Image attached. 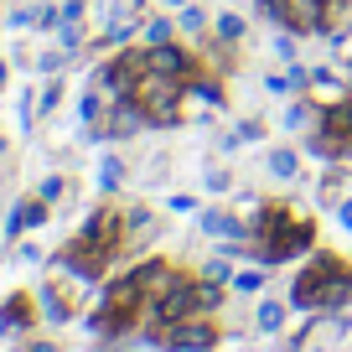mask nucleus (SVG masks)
<instances>
[{"label":"nucleus","mask_w":352,"mask_h":352,"mask_svg":"<svg viewBox=\"0 0 352 352\" xmlns=\"http://www.w3.org/2000/svg\"><path fill=\"white\" fill-rule=\"evenodd\" d=\"M233 187V176L223 171V166H208V171H202V192H212V197H223V192Z\"/></svg>","instance_id":"obj_27"},{"label":"nucleus","mask_w":352,"mask_h":352,"mask_svg":"<svg viewBox=\"0 0 352 352\" xmlns=\"http://www.w3.org/2000/svg\"><path fill=\"white\" fill-rule=\"evenodd\" d=\"M290 316H296V311H290V300H280V296H264L259 306H254V327H259L264 337H280Z\"/></svg>","instance_id":"obj_10"},{"label":"nucleus","mask_w":352,"mask_h":352,"mask_svg":"<svg viewBox=\"0 0 352 352\" xmlns=\"http://www.w3.org/2000/svg\"><path fill=\"white\" fill-rule=\"evenodd\" d=\"M187 99H197L202 109H223V104H228V94H223V83L218 78H187Z\"/></svg>","instance_id":"obj_13"},{"label":"nucleus","mask_w":352,"mask_h":352,"mask_svg":"<svg viewBox=\"0 0 352 352\" xmlns=\"http://www.w3.org/2000/svg\"><path fill=\"white\" fill-rule=\"evenodd\" d=\"M140 130H151V120H145V109L135 99H109V109H104L99 124H88V140H135Z\"/></svg>","instance_id":"obj_4"},{"label":"nucleus","mask_w":352,"mask_h":352,"mask_svg":"<svg viewBox=\"0 0 352 352\" xmlns=\"http://www.w3.org/2000/svg\"><path fill=\"white\" fill-rule=\"evenodd\" d=\"M264 88H270L275 99H300V94H311V67L306 63H285L280 73L264 78Z\"/></svg>","instance_id":"obj_8"},{"label":"nucleus","mask_w":352,"mask_h":352,"mask_svg":"<svg viewBox=\"0 0 352 352\" xmlns=\"http://www.w3.org/2000/svg\"><path fill=\"white\" fill-rule=\"evenodd\" d=\"M0 187H6V171H0Z\"/></svg>","instance_id":"obj_41"},{"label":"nucleus","mask_w":352,"mask_h":352,"mask_svg":"<svg viewBox=\"0 0 352 352\" xmlns=\"http://www.w3.org/2000/svg\"><path fill=\"white\" fill-rule=\"evenodd\" d=\"M57 104H63V83H57V78H52V83H47L42 94H36V114H52Z\"/></svg>","instance_id":"obj_28"},{"label":"nucleus","mask_w":352,"mask_h":352,"mask_svg":"<svg viewBox=\"0 0 352 352\" xmlns=\"http://www.w3.org/2000/svg\"><path fill=\"white\" fill-rule=\"evenodd\" d=\"M124 233H135V239H145V233H155V212L145 208V202H135V208H124Z\"/></svg>","instance_id":"obj_22"},{"label":"nucleus","mask_w":352,"mask_h":352,"mask_svg":"<svg viewBox=\"0 0 352 352\" xmlns=\"http://www.w3.org/2000/svg\"><path fill=\"white\" fill-rule=\"evenodd\" d=\"M212 36L228 42V47H239L243 36H249V16H243V11H218V16H212Z\"/></svg>","instance_id":"obj_12"},{"label":"nucleus","mask_w":352,"mask_h":352,"mask_svg":"<svg viewBox=\"0 0 352 352\" xmlns=\"http://www.w3.org/2000/svg\"><path fill=\"white\" fill-rule=\"evenodd\" d=\"M94 352H124V347H120V342H114V337H104V342H99V347H94Z\"/></svg>","instance_id":"obj_37"},{"label":"nucleus","mask_w":352,"mask_h":352,"mask_svg":"<svg viewBox=\"0 0 352 352\" xmlns=\"http://www.w3.org/2000/svg\"><path fill=\"white\" fill-rule=\"evenodd\" d=\"M57 47H67V52H78V47H83V21H73V16H63V21H57Z\"/></svg>","instance_id":"obj_25"},{"label":"nucleus","mask_w":352,"mask_h":352,"mask_svg":"<svg viewBox=\"0 0 352 352\" xmlns=\"http://www.w3.org/2000/svg\"><path fill=\"white\" fill-rule=\"evenodd\" d=\"M145 67L171 73V78H197V73H202V57L187 52L182 42H161V47H145Z\"/></svg>","instance_id":"obj_6"},{"label":"nucleus","mask_w":352,"mask_h":352,"mask_svg":"<svg viewBox=\"0 0 352 352\" xmlns=\"http://www.w3.org/2000/svg\"><path fill=\"white\" fill-rule=\"evenodd\" d=\"M0 155H6V135H0Z\"/></svg>","instance_id":"obj_40"},{"label":"nucleus","mask_w":352,"mask_h":352,"mask_svg":"<svg viewBox=\"0 0 352 352\" xmlns=\"http://www.w3.org/2000/svg\"><path fill=\"white\" fill-rule=\"evenodd\" d=\"M104 109H109V94H104L99 83H88V94L78 99V120H83V124H99Z\"/></svg>","instance_id":"obj_16"},{"label":"nucleus","mask_w":352,"mask_h":352,"mask_svg":"<svg viewBox=\"0 0 352 352\" xmlns=\"http://www.w3.org/2000/svg\"><path fill=\"white\" fill-rule=\"evenodd\" d=\"M218 342H223V331L208 316H187L176 327H166V352H212Z\"/></svg>","instance_id":"obj_5"},{"label":"nucleus","mask_w":352,"mask_h":352,"mask_svg":"<svg viewBox=\"0 0 352 352\" xmlns=\"http://www.w3.org/2000/svg\"><path fill=\"white\" fill-rule=\"evenodd\" d=\"M67 63H73V52H67V47H52V52H42V57H36V73L57 78V73H63Z\"/></svg>","instance_id":"obj_26"},{"label":"nucleus","mask_w":352,"mask_h":352,"mask_svg":"<svg viewBox=\"0 0 352 352\" xmlns=\"http://www.w3.org/2000/svg\"><path fill=\"white\" fill-rule=\"evenodd\" d=\"M233 135H239V145L264 140V120H239V124H233Z\"/></svg>","instance_id":"obj_29"},{"label":"nucleus","mask_w":352,"mask_h":352,"mask_svg":"<svg viewBox=\"0 0 352 352\" xmlns=\"http://www.w3.org/2000/svg\"><path fill=\"white\" fill-rule=\"evenodd\" d=\"M26 352H63V347H57V342H32Z\"/></svg>","instance_id":"obj_36"},{"label":"nucleus","mask_w":352,"mask_h":352,"mask_svg":"<svg viewBox=\"0 0 352 352\" xmlns=\"http://www.w3.org/2000/svg\"><path fill=\"white\" fill-rule=\"evenodd\" d=\"M182 99H187V78H171V73L145 67L140 88H135V104L145 109L151 130H176V124H182Z\"/></svg>","instance_id":"obj_1"},{"label":"nucleus","mask_w":352,"mask_h":352,"mask_svg":"<svg viewBox=\"0 0 352 352\" xmlns=\"http://www.w3.org/2000/svg\"><path fill=\"white\" fill-rule=\"evenodd\" d=\"M26 306H32L26 296H11V300H6V306H0V331H21L26 321H32V311H26Z\"/></svg>","instance_id":"obj_19"},{"label":"nucleus","mask_w":352,"mask_h":352,"mask_svg":"<svg viewBox=\"0 0 352 352\" xmlns=\"http://www.w3.org/2000/svg\"><path fill=\"white\" fill-rule=\"evenodd\" d=\"M6 26H11V32H26V26H36V6H21V11H11V16H6Z\"/></svg>","instance_id":"obj_31"},{"label":"nucleus","mask_w":352,"mask_h":352,"mask_svg":"<svg viewBox=\"0 0 352 352\" xmlns=\"http://www.w3.org/2000/svg\"><path fill=\"white\" fill-rule=\"evenodd\" d=\"M270 47H275V57H280V63H300V32H290V26H275Z\"/></svg>","instance_id":"obj_21"},{"label":"nucleus","mask_w":352,"mask_h":352,"mask_svg":"<svg viewBox=\"0 0 352 352\" xmlns=\"http://www.w3.org/2000/svg\"><path fill=\"white\" fill-rule=\"evenodd\" d=\"M264 171L275 176V182H296L300 176V151L296 145H275V151L264 155Z\"/></svg>","instance_id":"obj_11"},{"label":"nucleus","mask_w":352,"mask_h":352,"mask_svg":"<svg viewBox=\"0 0 352 352\" xmlns=\"http://www.w3.org/2000/svg\"><path fill=\"white\" fill-rule=\"evenodd\" d=\"M166 208H171V212H192V218H197V197H187V192H176V197H166Z\"/></svg>","instance_id":"obj_32"},{"label":"nucleus","mask_w":352,"mask_h":352,"mask_svg":"<svg viewBox=\"0 0 352 352\" xmlns=\"http://www.w3.org/2000/svg\"><path fill=\"white\" fill-rule=\"evenodd\" d=\"M337 270H342V259H337V254H321V249H311V264H306V270H300V275L296 280H290V311H296V316H311V311H321V296H327V280L331 275H337Z\"/></svg>","instance_id":"obj_3"},{"label":"nucleus","mask_w":352,"mask_h":352,"mask_svg":"<svg viewBox=\"0 0 352 352\" xmlns=\"http://www.w3.org/2000/svg\"><path fill=\"white\" fill-rule=\"evenodd\" d=\"M311 94H352L347 78H337L331 67H311Z\"/></svg>","instance_id":"obj_24"},{"label":"nucleus","mask_w":352,"mask_h":352,"mask_svg":"<svg viewBox=\"0 0 352 352\" xmlns=\"http://www.w3.org/2000/svg\"><path fill=\"white\" fill-rule=\"evenodd\" d=\"M233 254L228 249H218V254H208V259H202V280H218V285H228V280H233Z\"/></svg>","instance_id":"obj_23"},{"label":"nucleus","mask_w":352,"mask_h":352,"mask_svg":"<svg viewBox=\"0 0 352 352\" xmlns=\"http://www.w3.org/2000/svg\"><path fill=\"white\" fill-rule=\"evenodd\" d=\"M21 264H42V249H36V243H21Z\"/></svg>","instance_id":"obj_35"},{"label":"nucleus","mask_w":352,"mask_h":352,"mask_svg":"<svg viewBox=\"0 0 352 352\" xmlns=\"http://www.w3.org/2000/svg\"><path fill=\"white\" fill-rule=\"evenodd\" d=\"M63 192H67V182H63V176H42L36 197H42V202H63Z\"/></svg>","instance_id":"obj_30"},{"label":"nucleus","mask_w":352,"mask_h":352,"mask_svg":"<svg viewBox=\"0 0 352 352\" xmlns=\"http://www.w3.org/2000/svg\"><path fill=\"white\" fill-rule=\"evenodd\" d=\"M161 6H171V11H176V6H187V0H161Z\"/></svg>","instance_id":"obj_38"},{"label":"nucleus","mask_w":352,"mask_h":352,"mask_svg":"<svg viewBox=\"0 0 352 352\" xmlns=\"http://www.w3.org/2000/svg\"><path fill=\"white\" fill-rule=\"evenodd\" d=\"M120 243H124V218H120V212H109V208H99V212H88V218H83V228L73 233L67 249H78V254H88V259L109 264L114 254H120Z\"/></svg>","instance_id":"obj_2"},{"label":"nucleus","mask_w":352,"mask_h":352,"mask_svg":"<svg viewBox=\"0 0 352 352\" xmlns=\"http://www.w3.org/2000/svg\"><path fill=\"white\" fill-rule=\"evenodd\" d=\"M176 26H182V32H187V36H202V32H208V26H212V16L202 11L197 0H187V6H176Z\"/></svg>","instance_id":"obj_17"},{"label":"nucleus","mask_w":352,"mask_h":352,"mask_svg":"<svg viewBox=\"0 0 352 352\" xmlns=\"http://www.w3.org/2000/svg\"><path fill=\"white\" fill-rule=\"evenodd\" d=\"M197 228L208 233V239H218V243H243L249 239V218L223 212V208H197Z\"/></svg>","instance_id":"obj_7"},{"label":"nucleus","mask_w":352,"mask_h":352,"mask_svg":"<svg viewBox=\"0 0 352 352\" xmlns=\"http://www.w3.org/2000/svg\"><path fill=\"white\" fill-rule=\"evenodd\" d=\"M331 212H337V223H342V228L352 233V197H342V202H337V208H331Z\"/></svg>","instance_id":"obj_33"},{"label":"nucleus","mask_w":352,"mask_h":352,"mask_svg":"<svg viewBox=\"0 0 352 352\" xmlns=\"http://www.w3.org/2000/svg\"><path fill=\"white\" fill-rule=\"evenodd\" d=\"M264 275H270L264 264H254V270H233L228 290H233V296H259V290H264Z\"/></svg>","instance_id":"obj_18"},{"label":"nucleus","mask_w":352,"mask_h":352,"mask_svg":"<svg viewBox=\"0 0 352 352\" xmlns=\"http://www.w3.org/2000/svg\"><path fill=\"white\" fill-rule=\"evenodd\" d=\"M124 176H130V166H124L120 155H104V161H99V192H120Z\"/></svg>","instance_id":"obj_20"},{"label":"nucleus","mask_w":352,"mask_h":352,"mask_svg":"<svg viewBox=\"0 0 352 352\" xmlns=\"http://www.w3.org/2000/svg\"><path fill=\"white\" fill-rule=\"evenodd\" d=\"M218 151H223V155H233V151H243V145H239V135L228 130V135H223V140H218Z\"/></svg>","instance_id":"obj_34"},{"label":"nucleus","mask_w":352,"mask_h":352,"mask_svg":"<svg viewBox=\"0 0 352 352\" xmlns=\"http://www.w3.org/2000/svg\"><path fill=\"white\" fill-rule=\"evenodd\" d=\"M47 208H52V202H42V197H26V202H16V208H11V218H6V239L42 228V223H47Z\"/></svg>","instance_id":"obj_9"},{"label":"nucleus","mask_w":352,"mask_h":352,"mask_svg":"<svg viewBox=\"0 0 352 352\" xmlns=\"http://www.w3.org/2000/svg\"><path fill=\"white\" fill-rule=\"evenodd\" d=\"M347 88H352V63H347Z\"/></svg>","instance_id":"obj_39"},{"label":"nucleus","mask_w":352,"mask_h":352,"mask_svg":"<svg viewBox=\"0 0 352 352\" xmlns=\"http://www.w3.org/2000/svg\"><path fill=\"white\" fill-rule=\"evenodd\" d=\"M36 306H42V321H52V327H67V321H73V306L57 296V285H42V290H36Z\"/></svg>","instance_id":"obj_14"},{"label":"nucleus","mask_w":352,"mask_h":352,"mask_svg":"<svg viewBox=\"0 0 352 352\" xmlns=\"http://www.w3.org/2000/svg\"><path fill=\"white\" fill-rule=\"evenodd\" d=\"M176 16H145L140 21V36H145V47H161V42H176Z\"/></svg>","instance_id":"obj_15"}]
</instances>
